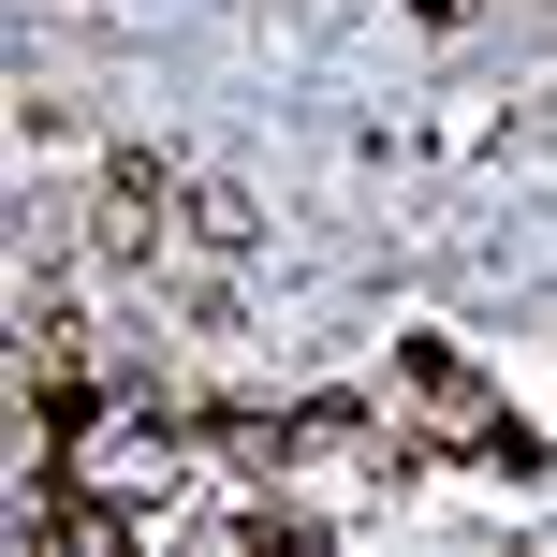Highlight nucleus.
<instances>
[{
  "instance_id": "obj_2",
  "label": "nucleus",
  "mask_w": 557,
  "mask_h": 557,
  "mask_svg": "<svg viewBox=\"0 0 557 557\" xmlns=\"http://www.w3.org/2000/svg\"><path fill=\"white\" fill-rule=\"evenodd\" d=\"M191 235H206V250H250V235H264V206L235 191V176H206V191H191Z\"/></svg>"
},
{
  "instance_id": "obj_1",
  "label": "nucleus",
  "mask_w": 557,
  "mask_h": 557,
  "mask_svg": "<svg viewBox=\"0 0 557 557\" xmlns=\"http://www.w3.org/2000/svg\"><path fill=\"white\" fill-rule=\"evenodd\" d=\"M176 235H191V191H176L162 162H103V191H88V250L103 264H176Z\"/></svg>"
}]
</instances>
